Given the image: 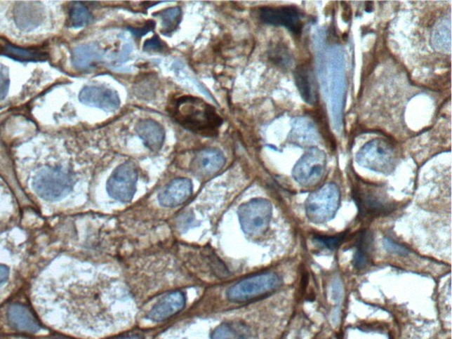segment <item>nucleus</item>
<instances>
[{"instance_id": "obj_27", "label": "nucleus", "mask_w": 452, "mask_h": 339, "mask_svg": "<svg viewBox=\"0 0 452 339\" xmlns=\"http://www.w3.org/2000/svg\"><path fill=\"white\" fill-rule=\"evenodd\" d=\"M69 16L72 25L75 27L87 25L92 20L91 12L81 3H74L70 8Z\"/></svg>"}, {"instance_id": "obj_15", "label": "nucleus", "mask_w": 452, "mask_h": 339, "mask_svg": "<svg viewBox=\"0 0 452 339\" xmlns=\"http://www.w3.org/2000/svg\"><path fill=\"white\" fill-rule=\"evenodd\" d=\"M193 194V183L187 178H178L171 181L159 195L163 207L173 208L186 203Z\"/></svg>"}, {"instance_id": "obj_6", "label": "nucleus", "mask_w": 452, "mask_h": 339, "mask_svg": "<svg viewBox=\"0 0 452 339\" xmlns=\"http://www.w3.org/2000/svg\"><path fill=\"white\" fill-rule=\"evenodd\" d=\"M356 161L366 169L390 174L398 164L396 147L389 140L378 138L366 143L356 155Z\"/></svg>"}, {"instance_id": "obj_14", "label": "nucleus", "mask_w": 452, "mask_h": 339, "mask_svg": "<svg viewBox=\"0 0 452 339\" xmlns=\"http://www.w3.org/2000/svg\"><path fill=\"white\" fill-rule=\"evenodd\" d=\"M82 104L106 112L116 111L121 105L117 92L104 87H85L79 95Z\"/></svg>"}, {"instance_id": "obj_19", "label": "nucleus", "mask_w": 452, "mask_h": 339, "mask_svg": "<svg viewBox=\"0 0 452 339\" xmlns=\"http://www.w3.org/2000/svg\"><path fill=\"white\" fill-rule=\"evenodd\" d=\"M291 143L300 147L312 146L318 140L316 126L310 119L298 118L293 121L289 135Z\"/></svg>"}, {"instance_id": "obj_17", "label": "nucleus", "mask_w": 452, "mask_h": 339, "mask_svg": "<svg viewBox=\"0 0 452 339\" xmlns=\"http://www.w3.org/2000/svg\"><path fill=\"white\" fill-rule=\"evenodd\" d=\"M135 130L147 148L152 152H159L162 148L166 132L159 122L153 119H142L137 123Z\"/></svg>"}, {"instance_id": "obj_32", "label": "nucleus", "mask_w": 452, "mask_h": 339, "mask_svg": "<svg viewBox=\"0 0 452 339\" xmlns=\"http://www.w3.org/2000/svg\"><path fill=\"white\" fill-rule=\"evenodd\" d=\"M143 49L147 51H159L164 49V44L159 36H154L152 39L146 41Z\"/></svg>"}, {"instance_id": "obj_20", "label": "nucleus", "mask_w": 452, "mask_h": 339, "mask_svg": "<svg viewBox=\"0 0 452 339\" xmlns=\"http://www.w3.org/2000/svg\"><path fill=\"white\" fill-rule=\"evenodd\" d=\"M15 19L20 29H32L39 25L42 11L36 3H20L15 12Z\"/></svg>"}, {"instance_id": "obj_28", "label": "nucleus", "mask_w": 452, "mask_h": 339, "mask_svg": "<svg viewBox=\"0 0 452 339\" xmlns=\"http://www.w3.org/2000/svg\"><path fill=\"white\" fill-rule=\"evenodd\" d=\"M270 59L277 66L282 68H289L293 65V58L291 55L288 48L285 46H276L272 50H270Z\"/></svg>"}, {"instance_id": "obj_24", "label": "nucleus", "mask_w": 452, "mask_h": 339, "mask_svg": "<svg viewBox=\"0 0 452 339\" xmlns=\"http://www.w3.org/2000/svg\"><path fill=\"white\" fill-rule=\"evenodd\" d=\"M154 15L160 19L164 35H170L180 23L181 10L180 8L164 9L163 11L156 13Z\"/></svg>"}, {"instance_id": "obj_9", "label": "nucleus", "mask_w": 452, "mask_h": 339, "mask_svg": "<svg viewBox=\"0 0 452 339\" xmlns=\"http://www.w3.org/2000/svg\"><path fill=\"white\" fill-rule=\"evenodd\" d=\"M326 166V154L316 147H310L294 166L293 176L300 186L314 187L324 179Z\"/></svg>"}, {"instance_id": "obj_11", "label": "nucleus", "mask_w": 452, "mask_h": 339, "mask_svg": "<svg viewBox=\"0 0 452 339\" xmlns=\"http://www.w3.org/2000/svg\"><path fill=\"white\" fill-rule=\"evenodd\" d=\"M260 19L270 25L283 26L291 32L300 35L303 30V13L295 6L262 8L259 10Z\"/></svg>"}, {"instance_id": "obj_31", "label": "nucleus", "mask_w": 452, "mask_h": 339, "mask_svg": "<svg viewBox=\"0 0 452 339\" xmlns=\"http://www.w3.org/2000/svg\"><path fill=\"white\" fill-rule=\"evenodd\" d=\"M9 88L8 71L6 68L0 66V100L8 94Z\"/></svg>"}, {"instance_id": "obj_36", "label": "nucleus", "mask_w": 452, "mask_h": 339, "mask_svg": "<svg viewBox=\"0 0 452 339\" xmlns=\"http://www.w3.org/2000/svg\"><path fill=\"white\" fill-rule=\"evenodd\" d=\"M112 339H145V338L142 334L133 333L119 335V337Z\"/></svg>"}, {"instance_id": "obj_4", "label": "nucleus", "mask_w": 452, "mask_h": 339, "mask_svg": "<svg viewBox=\"0 0 452 339\" xmlns=\"http://www.w3.org/2000/svg\"><path fill=\"white\" fill-rule=\"evenodd\" d=\"M352 199L365 218L383 217L395 210V204L381 185L366 182L359 178H356L352 185Z\"/></svg>"}, {"instance_id": "obj_18", "label": "nucleus", "mask_w": 452, "mask_h": 339, "mask_svg": "<svg viewBox=\"0 0 452 339\" xmlns=\"http://www.w3.org/2000/svg\"><path fill=\"white\" fill-rule=\"evenodd\" d=\"M8 317L10 324L17 331L36 333L40 331L39 321L32 311L23 305L13 304L9 307Z\"/></svg>"}, {"instance_id": "obj_33", "label": "nucleus", "mask_w": 452, "mask_h": 339, "mask_svg": "<svg viewBox=\"0 0 452 339\" xmlns=\"http://www.w3.org/2000/svg\"><path fill=\"white\" fill-rule=\"evenodd\" d=\"M154 27H155V22H154L153 20H149L145 26L140 27H131V29H130V32L133 34V36L140 37L145 36L146 34L152 32V30L154 29Z\"/></svg>"}, {"instance_id": "obj_3", "label": "nucleus", "mask_w": 452, "mask_h": 339, "mask_svg": "<svg viewBox=\"0 0 452 339\" xmlns=\"http://www.w3.org/2000/svg\"><path fill=\"white\" fill-rule=\"evenodd\" d=\"M282 285V280L275 272H265L244 277L232 284L225 290L229 303L244 304L270 295Z\"/></svg>"}, {"instance_id": "obj_1", "label": "nucleus", "mask_w": 452, "mask_h": 339, "mask_svg": "<svg viewBox=\"0 0 452 339\" xmlns=\"http://www.w3.org/2000/svg\"><path fill=\"white\" fill-rule=\"evenodd\" d=\"M171 114L185 128L204 136L218 135L222 119L203 99L181 97L173 102Z\"/></svg>"}, {"instance_id": "obj_7", "label": "nucleus", "mask_w": 452, "mask_h": 339, "mask_svg": "<svg viewBox=\"0 0 452 339\" xmlns=\"http://www.w3.org/2000/svg\"><path fill=\"white\" fill-rule=\"evenodd\" d=\"M340 190L335 183H328L310 194L306 201L307 217L314 224L331 220L340 205Z\"/></svg>"}, {"instance_id": "obj_30", "label": "nucleus", "mask_w": 452, "mask_h": 339, "mask_svg": "<svg viewBox=\"0 0 452 339\" xmlns=\"http://www.w3.org/2000/svg\"><path fill=\"white\" fill-rule=\"evenodd\" d=\"M383 246L390 253L393 255H400V256H407L409 255V250L404 248L402 245H399V243L394 242L392 239L389 238H385L383 239Z\"/></svg>"}, {"instance_id": "obj_26", "label": "nucleus", "mask_w": 452, "mask_h": 339, "mask_svg": "<svg viewBox=\"0 0 452 339\" xmlns=\"http://www.w3.org/2000/svg\"><path fill=\"white\" fill-rule=\"evenodd\" d=\"M2 53L12 59L20 61H39L46 60L47 55L42 51L35 50L20 49L12 46H6Z\"/></svg>"}, {"instance_id": "obj_21", "label": "nucleus", "mask_w": 452, "mask_h": 339, "mask_svg": "<svg viewBox=\"0 0 452 339\" xmlns=\"http://www.w3.org/2000/svg\"><path fill=\"white\" fill-rule=\"evenodd\" d=\"M250 328L242 321H228L211 332V339H249Z\"/></svg>"}, {"instance_id": "obj_34", "label": "nucleus", "mask_w": 452, "mask_h": 339, "mask_svg": "<svg viewBox=\"0 0 452 339\" xmlns=\"http://www.w3.org/2000/svg\"><path fill=\"white\" fill-rule=\"evenodd\" d=\"M11 215V211L8 205L0 204V226L5 224Z\"/></svg>"}, {"instance_id": "obj_12", "label": "nucleus", "mask_w": 452, "mask_h": 339, "mask_svg": "<svg viewBox=\"0 0 452 339\" xmlns=\"http://www.w3.org/2000/svg\"><path fill=\"white\" fill-rule=\"evenodd\" d=\"M187 297L182 291H173L161 297L150 308L147 318L160 323L176 316L186 307Z\"/></svg>"}, {"instance_id": "obj_22", "label": "nucleus", "mask_w": 452, "mask_h": 339, "mask_svg": "<svg viewBox=\"0 0 452 339\" xmlns=\"http://www.w3.org/2000/svg\"><path fill=\"white\" fill-rule=\"evenodd\" d=\"M101 58L100 51L94 44L78 46L72 53V61L78 69H87Z\"/></svg>"}, {"instance_id": "obj_8", "label": "nucleus", "mask_w": 452, "mask_h": 339, "mask_svg": "<svg viewBox=\"0 0 452 339\" xmlns=\"http://www.w3.org/2000/svg\"><path fill=\"white\" fill-rule=\"evenodd\" d=\"M242 231L251 237L260 236L268 230L272 218V204L262 198H255L243 204L238 210Z\"/></svg>"}, {"instance_id": "obj_37", "label": "nucleus", "mask_w": 452, "mask_h": 339, "mask_svg": "<svg viewBox=\"0 0 452 339\" xmlns=\"http://www.w3.org/2000/svg\"><path fill=\"white\" fill-rule=\"evenodd\" d=\"M57 339H62V338H57Z\"/></svg>"}, {"instance_id": "obj_13", "label": "nucleus", "mask_w": 452, "mask_h": 339, "mask_svg": "<svg viewBox=\"0 0 452 339\" xmlns=\"http://www.w3.org/2000/svg\"><path fill=\"white\" fill-rule=\"evenodd\" d=\"M225 164V156L220 150L204 149L194 156L191 164V171L200 179H206L220 172Z\"/></svg>"}, {"instance_id": "obj_23", "label": "nucleus", "mask_w": 452, "mask_h": 339, "mask_svg": "<svg viewBox=\"0 0 452 339\" xmlns=\"http://www.w3.org/2000/svg\"><path fill=\"white\" fill-rule=\"evenodd\" d=\"M354 266L357 270L365 269L371 261L373 235L368 231L362 232L356 245Z\"/></svg>"}, {"instance_id": "obj_29", "label": "nucleus", "mask_w": 452, "mask_h": 339, "mask_svg": "<svg viewBox=\"0 0 452 339\" xmlns=\"http://www.w3.org/2000/svg\"><path fill=\"white\" fill-rule=\"evenodd\" d=\"M344 237V234L333 236V237H331V236L317 235L314 236L313 241L314 243H317V245L323 246V248L334 249L341 244L342 241H343Z\"/></svg>"}, {"instance_id": "obj_10", "label": "nucleus", "mask_w": 452, "mask_h": 339, "mask_svg": "<svg viewBox=\"0 0 452 339\" xmlns=\"http://www.w3.org/2000/svg\"><path fill=\"white\" fill-rule=\"evenodd\" d=\"M138 171L131 162L123 163L109 176L107 181V192L113 199L121 203H129L135 197Z\"/></svg>"}, {"instance_id": "obj_35", "label": "nucleus", "mask_w": 452, "mask_h": 339, "mask_svg": "<svg viewBox=\"0 0 452 339\" xmlns=\"http://www.w3.org/2000/svg\"><path fill=\"white\" fill-rule=\"evenodd\" d=\"M10 274V270L5 265H0V286L8 281Z\"/></svg>"}, {"instance_id": "obj_2", "label": "nucleus", "mask_w": 452, "mask_h": 339, "mask_svg": "<svg viewBox=\"0 0 452 339\" xmlns=\"http://www.w3.org/2000/svg\"><path fill=\"white\" fill-rule=\"evenodd\" d=\"M321 79L335 128L340 131L343 122L345 75L343 55L338 48H331L325 54L321 63Z\"/></svg>"}, {"instance_id": "obj_16", "label": "nucleus", "mask_w": 452, "mask_h": 339, "mask_svg": "<svg viewBox=\"0 0 452 339\" xmlns=\"http://www.w3.org/2000/svg\"><path fill=\"white\" fill-rule=\"evenodd\" d=\"M294 79L303 100L307 104L316 105L318 100L317 82L310 65L298 66L294 71Z\"/></svg>"}, {"instance_id": "obj_25", "label": "nucleus", "mask_w": 452, "mask_h": 339, "mask_svg": "<svg viewBox=\"0 0 452 339\" xmlns=\"http://www.w3.org/2000/svg\"><path fill=\"white\" fill-rule=\"evenodd\" d=\"M433 44L437 51H451V23L444 20L437 24L433 35Z\"/></svg>"}, {"instance_id": "obj_5", "label": "nucleus", "mask_w": 452, "mask_h": 339, "mask_svg": "<svg viewBox=\"0 0 452 339\" xmlns=\"http://www.w3.org/2000/svg\"><path fill=\"white\" fill-rule=\"evenodd\" d=\"M32 188L43 200L58 201L67 197L73 190V175L62 168H43L32 180Z\"/></svg>"}]
</instances>
